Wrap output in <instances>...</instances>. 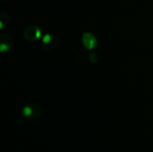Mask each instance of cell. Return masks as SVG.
<instances>
[{"mask_svg":"<svg viewBox=\"0 0 153 152\" xmlns=\"http://www.w3.org/2000/svg\"><path fill=\"white\" fill-rule=\"evenodd\" d=\"M23 36L29 41H35L41 38L42 31L37 26H30L24 30Z\"/></svg>","mask_w":153,"mask_h":152,"instance_id":"7a4b0ae2","label":"cell"},{"mask_svg":"<svg viewBox=\"0 0 153 152\" xmlns=\"http://www.w3.org/2000/svg\"><path fill=\"white\" fill-rule=\"evenodd\" d=\"M11 45H12V38L11 37H9V39H8V40L6 42L4 41V39L3 38H1V44H0L1 52H3V53L7 52L9 50Z\"/></svg>","mask_w":153,"mask_h":152,"instance_id":"277c9868","label":"cell"},{"mask_svg":"<svg viewBox=\"0 0 153 152\" xmlns=\"http://www.w3.org/2000/svg\"><path fill=\"white\" fill-rule=\"evenodd\" d=\"M82 41L88 49H92L97 46V39L95 36L91 33H85L82 37Z\"/></svg>","mask_w":153,"mask_h":152,"instance_id":"3957f363","label":"cell"},{"mask_svg":"<svg viewBox=\"0 0 153 152\" xmlns=\"http://www.w3.org/2000/svg\"><path fill=\"white\" fill-rule=\"evenodd\" d=\"M57 45V37L53 33H47L42 37V47L47 51L53 50Z\"/></svg>","mask_w":153,"mask_h":152,"instance_id":"6da1fadb","label":"cell"},{"mask_svg":"<svg viewBox=\"0 0 153 152\" xmlns=\"http://www.w3.org/2000/svg\"><path fill=\"white\" fill-rule=\"evenodd\" d=\"M22 114H23L24 116L30 117V116L32 115V108H30V106H27V107L23 108V109H22Z\"/></svg>","mask_w":153,"mask_h":152,"instance_id":"5b68a950","label":"cell"}]
</instances>
